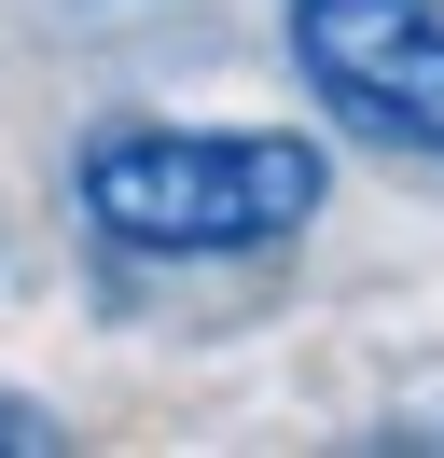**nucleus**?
Listing matches in <instances>:
<instances>
[{
    "label": "nucleus",
    "mask_w": 444,
    "mask_h": 458,
    "mask_svg": "<svg viewBox=\"0 0 444 458\" xmlns=\"http://www.w3.org/2000/svg\"><path fill=\"white\" fill-rule=\"evenodd\" d=\"M70 208L139 264H250L333 208V153L292 125H98L70 153Z\"/></svg>",
    "instance_id": "nucleus-1"
},
{
    "label": "nucleus",
    "mask_w": 444,
    "mask_h": 458,
    "mask_svg": "<svg viewBox=\"0 0 444 458\" xmlns=\"http://www.w3.org/2000/svg\"><path fill=\"white\" fill-rule=\"evenodd\" d=\"M278 42L333 125L444 167V0H278Z\"/></svg>",
    "instance_id": "nucleus-2"
},
{
    "label": "nucleus",
    "mask_w": 444,
    "mask_h": 458,
    "mask_svg": "<svg viewBox=\"0 0 444 458\" xmlns=\"http://www.w3.org/2000/svg\"><path fill=\"white\" fill-rule=\"evenodd\" d=\"M42 445H56V417H42L28 389H0V458H42Z\"/></svg>",
    "instance_id": "nucleus-3"
}]
</instances>
